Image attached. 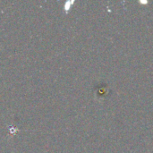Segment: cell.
I'll use <instances>...</instances> for the list:
<instances>
[{"label": "cell", "instance_id": "1", "mask_svg": "<svg viewBox=\"0 0 153 153\" xmlns=\"http://www.w3.org/2000/svg\"><path fill=\"white\" fill-rule=\"evenodd\" d=\"M18 132V128L15 127V126H9V133L11 135H15L16 133Z\"/></svg>", "mask_w": 153, "mask_h": 153}]
</instances>
